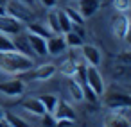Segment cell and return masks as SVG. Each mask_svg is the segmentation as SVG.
I'll return each instance as SVG.
<instances>
[{
	"label": "cell",
	"instance_id": "6da1fadb",
	"mask_svg": "<svg viewBox=\"0 0 131 127\" xmlns=\"http://www.w3.org/2000/svg\"><path fill=\"white\" fill-rule=\"evenodd\" d=\"M34 68V59L24 56L16 50L13 52H0V70L9 75H22Z\"/></svg>",
	"mask_w": 131,
	"mask_h": 127
},
{
	"label": "cell",
	"instance_id": "7a4b0ae2",
	"mask_svg": "<svg viewBox=\"0 0 131 127\" xmlns=\"http://www.w3.org/2000/svg\"><path fill=\"white\" fill-rule=\"evenodd\" d=\"M101 98H102L104 107H108L110 111H124L131 106V97L127 95V91H122V90L104 91Z\"/></svg>",
	"mask_w": 131,
	"mask_h": 127
},
{
	"label": "cell",
	"instance_id": "3957f363",
	"mask_svg": "<svg viewBox=\"0 0 131 127\" xmlns=\"http://www.w3.org/2000/svg\"><path fill=\"white\" fill-rule=\"evenodd\" d=\"M86 84L93 90V93L101 98L102 97V93L106 91V84H104V77H102V73L99 72V68L97 66H86Z\"/></svg>",
	"mask_w": 131,
	"mask_h": 127
},
{
	"label": "cell",
	"instance_id": "277c9868",
	"mask_svg": "<svg viewBox=\"0 0 131 127\" xmlns=\"http://www.w3.org/2000/svg\"><path fill=\"white\" fill-rule=\"evenodd\" d=\"M111 32L118 40L127 38V32H129V18H127L126 13H117L111 18Z\"/></svg>",
	"mask_w": 131,
	"mask_h": 127
},
{
	"label": "cell",
	"instance_id": "5b68a950",
	"mask_svg": "<svg viewBox=\"0 0 131 127\" xmlns=\"http://www.w3.org/2000/svg\"><path fill=\"white\" fill-rule=\"evenodd\" d=\"M27 73H29V77L32 81H49V79H52L58 73V66L54 63H45V65L31 68Z\"/></svg>",
	"mask_w": 131,
	"mask_h": 127
},
{
	"label": "cell",
	"instance_id": "8992f818",
	"mask_svg": "<svg viewBox=\"0 0 131 127\" xmlns=\"http://www.w3.org/2000/svg\"><path fill=\"white\" fill-rule=\"evenodd\" d=\"M24 31V23L13 18L11 15H2L0 16V32L6 36H15Z\"/></svg>",
	"mask_w": 131,
	"mask_h": 127
},
{
	"label": "cell",
	"instance_id": "52a82bcc",
	"mask_svg": "<svg viewBox=\"0 0 131 127\" xmlns=\"http://www.w3.org/2000/svg\"><path fill=\"white\" fill-rule=\"evenodd\" d=\"M24 91H25V82L18 77L0 82V93H4L7 97H20Z\"/></svg>",
	"mask_w": 131,
	"mask_h": 127
},
{
	"label": "cell",
	"instance_id": "ba28073f",
	"mask_svg": "<svg viewBox=\"0 0 131 127\" xmlns=\"http://www.w3.org/2000/svg\"><path fill=\"white\" fill-rule=\"evenodd\" d=\"M52 116L56 118V122L65 120V122H72V123H74V122L77 120V115H75L74 107H72L68 102H65V100H59V102H58V106H56Z\"/></svg>",
	"mask_w": 131,
	"mask_h": 127
},
{
	"label": "cell",
	"instance_id": "9c48e42d",
	"mask_svg": "<svg viewBox=\"0 0 131 127\" xmlns=\"http://www.w3.org/2000/svg\"><path fill=\"white\" fill-rule=\"evenodd\" d=\"M102 127H131V122L122 111H108L102 120Z\"/></svg>",
	"mask_w": 131,
	"mask_h": 127
},
{
	"label": "cell",
	"instance_id": "30bf717a",
	"mask_svg": "<svg viewBox=\"0 0 131 127\" xmlns=\"http://www.w3.org/2000/svg\"><path fill=\"white\" fill-rule=\"evenodd\" d=\"M81 54H83L84 63H86V65H90V66H99V65H101V61H102L101 50H99L95 45L83 43V47H81Z\"/></svg>",
	"mask_w": 131,
	"mask_h": 127
},
{
	"label": "cell",
	"instance_id": "8fae6325",
	"mask_svg": "<svg viewBox=\"0 0 131 127\" xmlns=\"http://www.w3.org/2000/svg\"><path fill=\"white\" fill-rule=\"evenodd\" d=\"M65 50H67V43L63 34H52L50 38H47V54L59 56V54H65Z\"/></svg>",
	"mask_w": 131,
	"mask_h": 127
},
{
	"label": "cell",
	"instance_id": "7c38bea8",
	"mask_svg": "<svg viewBox=\"0 0 131 127\" xmlns=\"http://www.w3.org/2000/svg\"><path fill=\"white\" fill-rule=\"evenodd\" d=\"M101 9V0H79L77 2V13L86 20L92 18Z\"/></svg>",
	"mask_w": 131,
	"mask_h": 127
},
{
	"label": "cell",
	"instance_id": "4fadbf2b",
	"mask_svg": "<svg viewBox=\"0 0 131 127\" xmlns=\"http://www.w3.org/2000/svg\"><path fill=\"white\" fill-rule=\"evenodd\" d=\"M29 6H20L18 2L16 4H7L6 6V11H7V15H11L13 18H16L18 22H22V23H27L29 20H31V13H29V9H27Z\"/></svg>",
	"mask_w": 131,
	"mask_h": 127
},
{
	"label": "cell",
	"instance_id": "5bb4252c",
	"mask_svg": "<svg viewBox=\"0 0 131 127\" xmlns=\"http://www.w3.org/2000/svg\"><path fill=\"white\" fill-rule=\"evenodd\" d=\"M27 40H29L31 50H32L38 57L47 56V40H45V38H40V36H36V34L27 32Z\"/></svg>",
	"mask_w": 131,
	"mask_h": 127
},
{
	"label": "cell",
	"instance_id": "9a60e30c",
	"mask_svg": "<svg viewBox=\"0 0 131 127\" xmlns=\"http://www.w3.org/2000/svg\"><path fill=\"white\" fill-rule=\"evenodd\" d=\"M11 40H13V45H15V50L16 52H20V54H24V56H29L31 57V45H29V40H27V34H24V32H18V34H15V36H11Z\"/></svg>",
	"mask_w": 131,
	"mask_h": 127
},
{
	"label": "cell",
	"instance_id": "2e32d148",
	"mask_svg": "<svg viewBox=\"0 0 131 127\" xmlns=\"http://www.w3.org/2000/svg\"><path fill=\"white\" fill-rule=\"evenodd\" d=\"M22 107H24L27 113L36 115V116H43V115L47 113V111H45V107H43V104L40 102V98H38V97H31V98L24 100V102H22Z\"/></svg>",
	"mask_w": 131,
	"mask_h": 127
},
{
	"label": "cell",
	"instance_id": "e0dca14e",
	"mask_svg": "<svg viewBox=\"0 0 131 127\" xmlns=\"http://www.w3.org/2000/svg\"><path fill=\"white\" fill-rule=\"evenodd\" d=\"M67 88H68V93H70V98H72V100H75V102L84 100V97H83V86H81L74 77H68Z\"/></svg>",
	"mask_w": 131,
	"mask_h": 127
},
{
	"label": "cell",
	"instance_id": "ac0fdd59",
	"mask_svg": "<svg viewBox=\"0 0 131 127\" xmlns=\"http://www.w3.org/2000/svg\"><path fill=\"white\" fill-rule=\"evenodd\" d=\"M27 32L36 34V36L45 38V40L52 36V32L49 31V27H47V25H41L40 22H29V23H27Z\"/></svg>",
	"mask_w": 131,
	"mask_h": 127
},
{
	"label": "cell",
	"instance_id": "d6986e66",
	"mask_svg": "<svg viewBox=\"0 0 131 127\" xmlns=\"http://www.w3.org/2000/svg\"><path fill=\"white\" fill-rule=\"evenodd\" d=\"M63 38H65L67 48H81V47H83V43H84L83 36H79L75 31H68V32H65V34H63Z\"/></svg>",
	"mask_w": 131,
	"mask_h": 127
},
{
	"label": "cell",
	"instance_id": "ffe728a7",
	"mask_svg": "<svg viewBox=\"0 0 131 127\" xmlns=\"http://www.w3.org/2000/svg\"><path fill=\"white\" fill-rule=\"evenodd\" d=\"M38 98H40V102L43 104L45 111L50 113V115L54 113V109H56V106H58V102H59V98H58L56 95H52V93H43V95H40Z\"/></svg>",
	"mask_w": 131,
	"mask_h": 127
},
{
	"label": "cell",
	"instance_id": "44dd1931",
	"mask_svg": "<svg viewBox=\"0 0 131 127\" xmlns=\"http://www.w3.org/2000/svg\"><path fill=\"white\" fill-rule=\"evenodd\" d=\"M47 27L52 34H61L59 31V22H58V11L52 7L49 13H47Z\"/></svg>",
	"mask_w": 131,
	"mask_h": 127
},
{
	"label": "cell",
	"instance_id": "7402d4cb",
	"mask_svg": "<svg viewBox=\"0 0 131 127\" xmlns=\"http://www.w3.org/2000/svg\"><path fill=\"white\" fill-rule=\"evenodd\" d=\"M77 61H74V59H67V61H63L61 65H59V73L61 75H65V77H74V73H75V70H77Z\"/></svg>",
	"mask_w": 131,
	"mask_h": 127
},
{
	"label": "cell",
	"instance_id": "603a6c76",
	"mask_svg": "<svg viewBox=\"0 0 131 127\" xmlns=\"http://www.w3.org/2000/svg\"><path fill=\"white\" fill-rule=\"evenodd\" d=\"M4 118L7 120V123L11 125V127H29V123L22 118V116H18L16 113H11V111H4Z\"/></svg>",
	"mask_w": 131,
	"mask_h": 127
},
{
	"label": "cell",
	"instance_id": "cb8c5ba5",
	"mask_svg": "<svg viewBox=\"0 0 131 127\" xmlns=\"http://www.w3.org/2000/svg\"><path fill=\"white\" fill-rule=\"evenodd\" d=\"M65 11V15L68 16V20L72 22V25H79V27H83L84 25V18L77 13V9H72V7H65L63 9Z\"/></svg>",
	"mask_w": 131,
	"mask_h": 127
},
{
	"label": "cell",
	"instance_id": "d4e9b609",
	"mask_svg": "<svg viewBox=\"0 0 131 127\" xmlns=\"http://www.w3.org/2000/svg\"><path fill=\"white\" fill-rule=\"evenodd\" d=\"M58 22H59V31H61V34L72 31V22L68 20V16L65 15V11H58Z\"/></svg>",
	"mask_w": 131,
	"mask_h": 127
},
{
	"label": "cell",
	"instance_id": "484cf974",
	"mask_svg": "<svg viewBox=\"0 0 131 127\" xmlns=\"http://www.w3.org/2000/svg\"><path fill=\"white\" fill-rule=\"evenodd\" d=\"M13 50H15V45L11 36H6L0 32V52H13Z\"/></svg>",
	"mask_w": 131,
	"mask_h": 127
},
{
	"label": "cell",
	"instance_id": "4316f807",
	"mask_svg": "<svg viewBox=\"0 0 131 127\" xmlns=\"http://www.w3.org/2000/svg\"><path fill=\"white\" fill-rule=\"evenodd\" d=\"M131 6V0H113V7L117 13H127Z\"/></svg>",
	"mask_w": 131,
	"mask_h": 127
},
{
	"label": "cell",
	"instance_id": "83f0119b",
	"mask_svg": "<svg viewBox=\"0 0 131 127\" xmlns=\"http://www.w3.org/2000/svg\"><path fill=\"white\" fill-rule=\"evenodd\" d=\"M43 127H56V118L50 113H45L43 115Z\"/></svg>",
	"mask_w": 131,
	"mask_h": 127
},
{
	"label": "cell",
	"instance_id": "f1b7e54d",
	"mask_svg": "<svg viewBox=\"0 0 131 127\" xmlns=\"http://www.w3.org/2000/svg\"><path fill=\"white\" fill-rule=\"evenodd\" d=\"M38 2H40L41 6H45L47 9H52V7H56V2H58V0H38Z\"/></svg>",
	"mask_w": 131,
	"mask_h": 127
},
{
	"label": "cell",
	"instance_id": "f546056e",
	"mask_svg": "<svg viewBox=\"0 0 131 127\" xmlns=\"http://www.w3.org/2000/svg\"><path fill=\"white\" fill-rule=\"evenodd\" d=\"M16 2H20V4H24V6H29V7H31V6L34 4V0H16Z\"/></svg>",
	"mask_w": 131,
	"mask_h": 127
},
{
	"label": "cell",
	"instance_id": "4dcf8cb0",
	"mask_svg": "<svg viewBox=\"0 0 131 127\" xmlns=\"http://www.w3.org/2000/svg\"><path fill=\"white\" fill-rule=\"evenodd\" d=\"M0 127H11V125L7 123V120H6V118H0Z\"/></svg>",
	"mask_w": 131,
	"mask_h": 127
},
{
	"label": "cell",
	"instance_id": "1f68e13d",
	"mask_svg": "<svg viewBox=\"0 0 131 127\" xmlns=\"http://www.w3.org/2000/svg\"><path fill=\"white\" fill-rule=\"evenodd\" d=\"M2 15H7V11H6V6L0 4V16H2Z\"/></svg>",
	"mask_w": 131,
	"mask_h": 127
},
{
	"label": "cell",
	"instance_id": "d6a6232c",
	"mask_svg": "<svg viewBox=\"0 0 131 127\" xmlns=\"http://www.w3.org/2000/svg\"><path fill=\"white\" fill-rule=\"evenodd\" d=\"M0 118H4V109L0 107Z\"/></svg>",
	"mask_w": 131,
	"mask_h": 127
},
{
	"label": "cell",
	"instance_id": "836d02e7",
	"mask_svg": "<svg viewBox=\"0 0 131 127\" xmlns=\"http://www.w3.org/2000/svg\"><path fill=\"white\" fill-rule=\"evenodd\" d=\"M0 4H2V6H6V0H0Z\"/></svg>",
	"mask_w": 131,
	"mask_h": 127
}]
</instances>
